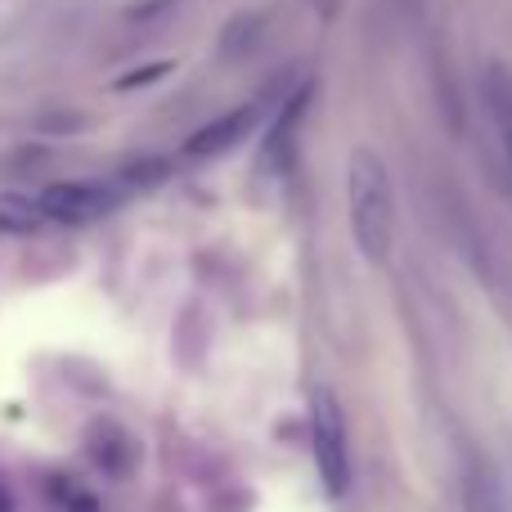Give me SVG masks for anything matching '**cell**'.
I'll use <instances>...</instances> for the list:
<instances>
[{
  "instance_id": "obj_5",
  "label": "cell",
  "mask_w": 512,
  "mask_h": 512,
  "mask_svg": "<svg viewBox=\"0 0 512 512\" xmlns=\"http://www.w3.org/2000/svg\"><path fill=\"white\" fill-rule=\"evenodd\" d=\"M252 117H256V108H239L234 117H221V122L203 126V131L189 140V153H194V158H212V153H221V149H230V144H239L243 135H248Z\"/></svg>"
},
{
  "instance_id": "obj_6",
  "label": "cell",
  "mask_w": 512,
  "mask_h": 512,
  "mask_svg": "<svg viewBox=\"0 0 512 512\" xmlns=\"http://www.w3.org/2000/svg\"><path fill=\"white\" fill-rule=\"evenodd\" d=\"M41 225H50L41 198H32V194H0V230H5V234H36Z\"/></svg>"
},
{
  "instance_id": "obj_8",
  "label": "cell",
  "mask_w": 512,
  "mask_h": 512,
  "mask_svg": "<svg viewBox=\"0 0 512 512\" xmlns=\"http://www.w3.org/2000/svg\"><path fill=\"white\" fill-rule=\"evenodd\" d=\"M306 5L315 9V14L328 23V18H337V9H342V0H306Z\"/></svg>"
},
{
  "instance_id": "obj_4",
  "label": "cell",
  "mask_w": 512,
  "mask_h": 512,
  "mask_svg": "<svg viewBox=\"0 0 512 512\" xmlns=\"http://www.w3.org/2000/svg\"><path fill=\"white\" fill-rule=\"evenodd\" d=\"M481 108H486L499 162H504V171L512 176V72L504 63H490L486 77H481Z\"/></svg>"
},
{
  "instance_id": "obj_7",
  "label": "cell",
  "mask_w": 512,
  "mask_h": 512,
  "mask_svg": "<svg viewBox=\"0 0 512 512\" xmlns=\"http://www.w3.org/2000/svg\"><path fill=\"white\" fill-rule=\"evenodd\" d=\"M301 113H306V95H292L288 108H283V117L274 122V131L265 135V158H261V162H270L279 176L292 167V140H288V135H292V126H297Z\"/></svg>"
},
{
  "instance_id": "obj_2",
  "label": "cell",
  "mask_w": 512,
  "mask_h": 512,
  "mask_svg": "<svg viewBox=\"0 0 512 512\" xmlns=\"http://www.w3.org/2000/svg\"><path fill=\"white\" fill-rule=\"evenodd\" d=\"M310 436H315V463L324 477L328 495H342L351 481V463H346V432H342V414L337 400L328 391H315V409H310Z\"/></svg>"
},
{
  "instance_id": "obj_1",
  "label": "cell",
  "mask_w": 512,
  "mask_h": 512,
  "mask_svg": "<svg viewBox=\"0 0 512 512\" xmlns=\"http://www.w3.org/2000/svg\"><path fill=\"white\" fill-rule=\"evenodd\" d=\"M346 207H351V234L364 261L382 265L396 243V189H391L387 162L373 149H355L346 162Z\"/></svg>"
},
{
  "instance_id": "obj_3",
  "label": "cell",
  "mask_w": 512,
  "mask_h": 512,
  "mask_svg": "<svg viewBox=\"0 0 512 512\" xmlns=\"http://www.w3.org/2000/svg\"><path fill=\"white\" fill-rule=\"evenodd\" d=\"M45 207V216L59 225H90L99 216H108L122 194L113 185H95V180H68V185H50L45 194H36Z\"/></svg>"
}]
</instances>
